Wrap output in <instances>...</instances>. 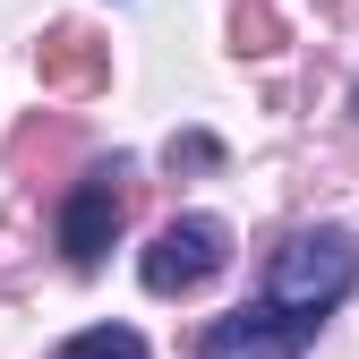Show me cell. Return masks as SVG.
<instances>
[{"mask_svg":"<svg viewBox=\"0 0 359 359\" xmlns=\"http://www.w3.org/2000/svg\"><path fill=\"white\" fill-rule=\"evenodd\" d=\"M351 283H359V240L334 231V222H317V231H291V240L274 248V265H265V299L291 308L308 334H317L325 308L351 299Z\"/></svg>","mask_w":359,"mask_h":359,"instance_id":"obj_1","label":"cell"},{"mask_svg":"<svg viewBox=\"0 0 359 359\" xmlns=\"http://www.w3.org/2000/svg\"><path fill=\"white\" fill-rule=\"evenodd\" d=\"M222 257H231V222H222V214H180V222H163V231H154V248L137 257V274H146L154 299H180V291L214 283Z\"/></svg>","mask_w":359,"mask_h":359,"instance_id":"obj_2","label":"cell"},{"mask_svg":"<svg viewBox=\"0 0 359 359\" xmlns=\"http://www.w3.org/2000/svg\"><path fill=\"white\" fill-rule=\"evenodd\" d=\"M299 351H308V325L274 299H248L231 317H214L197 342V359H299Z\"/></svg>","mask_w":359,"mask_h":359,"instance_id":"obj_3","label":"cell"},{"mask_svg":"<svg viewBox=\"0 0 359 359\" xmlns=\"http://www.w3.org/2000/svg\"><path fill=\"white\" fill-rule=\"evenodd\" d=\"M128 163H103V171H86L77 189H69V205H60V248H69V265H95L103 248H111V231H120V214H128Z\"/></svg>","mask_w":359,"mask_h":359,"instance_id":"obj_4","label":"cell"},{"mask_svg":"<svg viewBox=\"0 0 359 359\" xmlns=\"http://www.w3.org/2000/svg\"><path fill=\"white\" fill-rule=\"evenodd\" d=\"M60 359H154V351L128 334V325H86V334L60 342Z\"/></svg>","mask_w":359,"mask_h":359,"instance_id":"obj_5","label":"cell"},{"mask_svg":"<svg viewBox=\"0 0 359 359\" xmlns=\"http://www.w3.org/2000/svg\"><path fill=\"white\" fill-rule=\"evenodd\" d=\"M43 77H52V86H95L103 60L86 52V34H60V43H43Z\"/></svg>","mask_w":359,"mask_h":359,"instance_id":"obj_6","label":"cell"},{"mask_svg":"<svg viewBox=\"0 0 359 359\" xmlns=\"http://www.w3.org/2000/svg\"><path fill=\"white\" fill-rule=\"evenodd\" d=\"M171 163H222V146L205 137V128H189V137H171Z\"/></svg>","mask_w":359,"mask_h":359,"instance_id":"obj_7","label":"cell"}]
</instances>
